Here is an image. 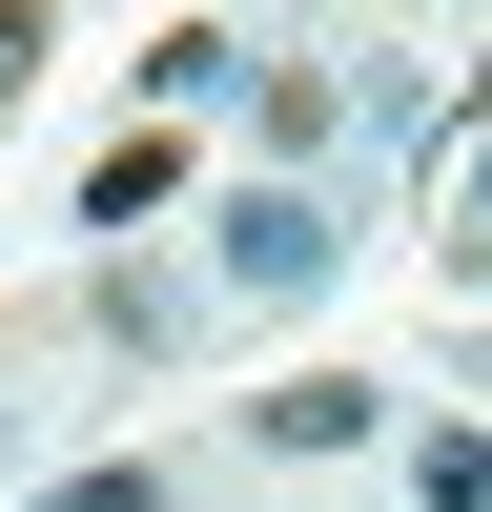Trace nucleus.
I'll return each instance as SVG.
<instances>
[{"instance_id":"nucleus-4","label":"nucleus","mask_w":492,"mask_h":512,"mask_svg":"<svg viewBox=\"0 0 492 512\" xmlns=\"http://www.w3.org/2000/svg\"><path fill=\"white\" fill-rule=\"evenodd\" d=\"M21 82H41V0H0V103H21Z\"/></svg>"},{"instance_id":"nucleus-5","label":"nucleus","mask_w":492,"mask_h":512,"mask_svg":"<svg viewBox=\"0 0 492 512\" xmlns=\"http://www.w3.org/2000/svg\"><path fill=\"white\" fill-rule=\"evenodd\" d=\"M62 512H164V492L144 472H62Z\"/></svg>"},{"instance_id":"nucleus-6","label":"nucleus","mask_w":492,"mask_h":512,"mask_svg":"<svg viewBox=\"0 0 492 512\" xmlns=\"http://www.w3.org/2000/svg\"><path fill=\"white\" fill-rule=\"evenodd\" d=\"M472 205H492V164H472ZM472 246H492V226H472Z\"/></svg>"},{"instance_id":"nucleus-1","label":"nucleus","mask_w":492,"mask_h":512,"mask_svg":"<svg viewBox=\"0 0 492 512\" xmlns=\"http://www.w3.org/2000/svg\"><path fill=\"white\" fill-rule=\"evenodd\" d=\"M226 287H267V308H308V287H328V205H226Z\"/></svg>"},{"instance_id":"nucleus-2","label":"nucleus","mask_w":492,"mask_h":512,"mask_svg":"<svg viewBox=\"0 0 492 512\" xmlns=\"http://www.w3.org/2000/svg\"><path fill=\"white\" fill-rule=\"evenodd\" d=\"M369 431V390H349V369H308V390H267V451H349Z\"/></svg>"},{"instance_id":"nucleus-3","label":"nucleus","mask_w":492,"mask_h":512,"mask_svg":"<svg viewBox=\"0 0 492 512\" xmlns=\"http://www.w3.org/2000/svg\"><path fill=\"white\" fill-rule=\"evenodd\" d=\"M410 492H431V512H492V431H431V451H410Z\"/></svg>"}]
</instances>
